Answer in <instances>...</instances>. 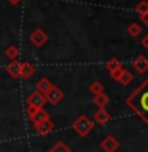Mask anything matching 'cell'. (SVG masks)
Returning a JSON list of instances; mask_svg holds the SVG:
<instances>
[{
	"mask_svg": "<svg viewBox=\"0 0 148 152\" xmlns=\"http://www.w3.org/2000/svg\"><path fill=\"white\" fill-rule=\"evenodd\" d=\"M127 104L148 123V82L143 83L132 96L127 99Z\"/></svg>",
	"mask_w": 148,
	"mask_h": 152,
	"instance_id": "obj_1",
	"label": "cell"
},
{
	"mask_svg": "<svg viewBox=\"0 0 148 152\" xmlns=\"http://www.w3.org/2000/svg\"><path fill=\"white\" fill-rule=\"evenodd\" d=\"M29 39H30V43H32V45H35V47L40 48V47H43V45L48 42V34H46L43 29H35V31L30 34V37H29Z\"/></svg>",
	"mask_w": 148,
	"mask_h": 152,
	"instance_id": "obj_5",
	"label": "cell"
},
{
	"mask_svg": "<svg viewBox=\"0 0 148 152\" xmlns=\"http://www.w3.org/2000/svg\"><path fill=\"white\" fill-rule=\"evenodd\" d=\"M34 130H35V133L46 136V134H49L54 130V123L51 122V118H48V120H43L40 123H34Z\"/></svg>",
	"mask_w": 148,
	"mask_h": 152,
	"instance_id": "obj_6",
	"label": "cell"
},
{
	"mask_svg": "<svg viewBox=\"0 0 148 152\" xmlns=\"http://www.w3.org/2000/svg\"><path fill=\"white\" fill-rule=\"evenodd\" d=\"M118 146H120V144H118V141L113 136H107L104 141L100 142V147L105 152H115V151L118 149Z\"/></svg>",
	"mask_w": 148,
	"mask_h": 152,
	"instance_id": "obj_8",
	"label": "cell"
},
{
	"mask_svg": "<svg viewBox=\"0 0 148 152\" xmlns=\"http://www.w3.org/2000/svg\"><path fill=\"white\" fill-rule=\"evenodd\" d=\"M94 102L99 106V107H104V106L108 102V99H107V96H104V94H96V98H94Z\"/></svg>",
	"mask_w": 148,
	"mask_h": 152,
	"instance_id": "obj_15",
	"label": "cell"
},
{
	"mask_svg": "<svg viewBox=\"0 0 148 152\" xmlns=\"http://www.w3.org/2000/svg\"><path fill=\"white\" fill-rule=\"evenodd\" d=\"M48 152H72V149H70V147H69L67 144H65L64 141H57L56 144L53 146Z\"/></svg>",
	"mask_w": 148,
	"mask_h": 152,
	"instance_id": "obj_13",
	"label": "cell"
},
{
	"mask_svg": "<svg viewBox=\"0 0 148 152\" xmlns=\"http://www.w3.org/2000/svg\"><path fill=\"white\" fill-rule=\"evenodd\" d=\"M6 72L11 79H19V72H21V63L18 59H13L6 66Z\"/></svg>",
	"mask_w": 148,
	"mask_h": 152,
	"instance_id": "obj_9",
	"label": "cell"
},
{
	"mask_svg": "<svg viewBox=\"0 0 148 152\" xmlns=\"http://www.w3.org/2000/svg\"><path fill=\"white\" fill-rule=\"evenodd\" d=\"M5 56H6V58H10L11 61H13V59H18V56H19V48L16 47V45H10V47H6Z\"/></svg>",
	"mask_w": 148,
	"mask_h": 152,
	"instance_id": "obj_12",
	"label": "cell"
},
{
	"mask_svg": "<svg viewBox=\"0 0 148 152\" xmlns=\"http://www.w3.org/2000/svg\"><path fill=\"white\" fill-rule=\"evenodd\" d=\"M8 2H10L11 5H19V3L22 2V0H8Z\"/></svg>",
	"mask_w": 148,
	"mask_h": 152,
	"instance_id": "obj_18",
	"label": "cell"
},
{
	"mask_svg": "<svg viewBox=\"0 0 148 152\" xmlns=\"http://www.w3.org/2000/svg\"><path fill=\"white\" fill-rule=\"evenodd\" d=\"M108 114L105 112L104 109H100V110H97V114L94 115V120L99 122V123H105V122H108Z\"/></svg>",
	"mask_w": 148,
	"mask_h": 152,
	"instance_id": "obj_14",
	"label": "cell"
},
{
	"mask_svg": "<svg viewBox=\"0 0 148 152\" xmlns=\"http://www.w3.org/2000/svg\"><path fill=\"white\" fill-rule=\"evenodd\" d=\"M92 126H94V123L89 120L86 115H81V117H78L75 122H73V125H72V128L75 130V133L78 134V136H81V138H84V136H88V133L92 130Z\"/></svg>",
	"mask_w": 148,
	"mask_h": 152,
	"instance_id": "obj_2",
	"label": "cell"
},
{
	"mask_svg": "<svg viewBox=\"0 0 148 152\" xmlns=\"http://www.w3.org/2000/svg\"><path fill=\"white\" fill-rule=\"evenodd\" d=\"M45 98H46V102H48V104L56 106V104H59V102L62 101L64 93H62V90H61V88H57V87H54V85H53V88L48 90V91L45 93Z\"/></svg>",
	"mask_w": 148,
	"mask_h": 152,
	"instance_id": "obj_3",
	"label": "cell"
},
{
	"mask_svg": "<svg viewBox=\"0 0 148 152\" xmlns=\"http://www.w3.org/2000/svg\"><path fill=\"white\" fill-rule=\"evenodd\" d=\"M91 91L96 93V94H100L102 93V85L100 83H92L91 85Z\"/></svg>",
	"mask_w": 148,
	"mask_h": 152,
	"instance_id": "obj_17",
	"label": "cell"
},
{
	"mask_svg": "<svg viewBox=\"0 0 148 152\" xmlns=\"http://www.w3.org/2000/svg\"><path fill=\"white\" fill-rule=\"evenodd\" d=\"M35 74V67L30 63H21V72H19V79L22 80H29L30 77H34Z\"/></svg>",
	"mask_w": 148,
	"mask_h": 152,
	"instance_id": "obj_7",
	"label": "cell"
},
{
	"mask_svg": "<svg viewBox=\"0 0 148 152\" xmlns=\"http://www.w3.org/2000/svg\"><path fill=\"white\" fill-rule=\"evenodd\" d=\"M48 118H49V114L46 112V110H45V109H38V112L30 118V122L32 123H40L43 120H48Z\"/></svg>",
	"mask_w": 148,
	"mask_h": 152,
	"instance_id": "obj_11",
	"label": "cell"
},
{
	"mask_svg": "<svg viewBox=\"0 0 148 152\" xmlns=\"http://www.w3.org/2000/svg\"><path fill=\"white\" fill-rule=\"evenodd\" d=\"M37 112H38V107H34V106H27V107H26V114H27L29 120H30V118L34 117Z\"/></svg>",
	"mask_w": 148,
	"mask_h": 152,
	"instance_id": "obj_16",
	"label": "cell"
},
{
	"mask_svg": "<svg viewBox=\"0 0 148 152\" xmlns=\"http://www.w3.org/2000/svg\"><path fill=\"white\" fill-rule=\"evenodd\" d=\"M35 88H37V91H40V93H46L48 90H51L53 88V83L49 82L46 77H42L38 82H37V85H35Z\"/></svg>",
	"mask_w": 148,
	"mask_h": 152,
	"instance_id": "obj_10",
	"label": "cell"
},
{
	"mask_svg": "<svg viewBox=\"0 0 148 152\" xmlns=\"http://www.w3.org/2000/svg\"><path fill=\"white\" fill-rule=\"evenodd\" d=\"M45 104H46V98H45L43 93H40V91H37V90H35L34 93L29 94V98H27V106H34V107L43 109Z\"/></svg>",
	"mask_w": 148,
	"mask_h": 152,
	"instance_id": "obj_4",
	"label": "cell"
}]
</instances>
